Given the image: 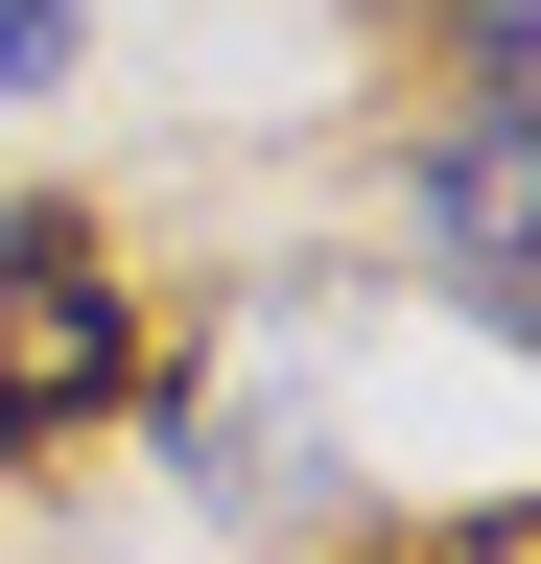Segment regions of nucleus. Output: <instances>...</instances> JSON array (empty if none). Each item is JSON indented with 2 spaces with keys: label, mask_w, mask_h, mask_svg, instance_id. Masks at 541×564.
Masks as SVG:
<instances>
[{
  "label": "nucleus",
  "mask_w": 541,
  "mask_h": 564,
  "mask_svg": "<svg viewBox=\"0 0 541 564\" xmlns=\"http://www.w3.org/2000/svg\"><path fill=\"white\" fill-rule=\"evenodd\" d=\"M142 400V282L95 259V212H0V447H72Z\"/></svg>",
  "instance_id": "1"
},
{
  "label": "nucleus",
  "mask_w": 541,
  "mask_h": 564,
  "mask_svg": "<svg viewBox=\"0 0 541 564\" xmlns=\"http://www.w3.org/2000/svg\"><path fill=\"white\" fill-rule=\"evenodd\" d=\"M72 70V0H0V95H47Z\"/></svg>",
  "instance_id": "2"
}]
</instances>
